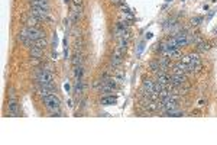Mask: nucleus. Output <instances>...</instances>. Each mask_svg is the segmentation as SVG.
<instances>
[{
    "instance_id": "obj_1",
    "label": "nucleus",
    "mask_w": 217,
    "mask_h": 145,
    "mask_svg": "<svg viewBox=\"0 0 217 145\" xmlns=\"http://www.w3.org/2000/svg\"><path fill=\"white\" fill-rule=\"evenodd\" d=\"M36 78L39 81V84H41V87L49 89V90H54L55 89V86H54V72H51L49 70H46V68L38 70Z\"/></svg>"
},
{
    "instance_id": "obj_2",
    "label": "nucleus",
    "mask_w": 217,
    "mask_h": 145,
    "mask_svg": "<svg viewBox=\"0 0 217 145\" xmlns=\"http://www.w3.org/2000/svg\"><path fill=\"white\" fill-rule=\"evenodd\" d=\"M181 61L184 62V64L188 65V68H190V71H198L200 68H201V60H200V55L198 54H188V55H184L183 58H181Z\"/></svg>"
},
{
    "instance_id": "obj_3",
    "label": "nucleus",
    "mask_w": 217,
    "mask_h": 145,
    "mask_svg": "<svg viewBox=\"0 0 217 145\" xmlns=\"http://www.w3.org/2000/svg\"><path fill=\"white\" fill-rule=\"evenodd\" d=\"M44 99V103H45L46 109L48 110H51L52 113H55V112L60 110V106H61V100L56 97L54 93H51V94H46L42 97Z\"/></svg>"
},
{
    "instance_id": "obj_4",
    "label": "nucleus",
    "mask_w": 217,
    "mask_h": 145,
    "mask_svg": "<svg viewBox=\"0 0 217 145\" xmlns=\"http://www.w3.org/2000/svg\"><path fill=\"white\" fill-rule=\"evenodd\" d=\"M30 15L35 16V18H38L39 20H46V22H49V23L54 22V19L48 15V10H45V9L35 8V6H32V8H30Z\"/></svg>"
},
{
    "instance_id": "obj_5",
    "label": "nucleus",
    "mask_w": 217,
    "mask_h": 145,
    "mask_svg": "<svg viewBox=\"0 0 217 145\" xmlns=\"http://www.w3.org/2000/svg\"><path fill=\"white\" fill-rule=\"evenodd\" d=\"M123 55H124V51H122L120 48H117L116 46V50H114V52H113V55H112V65L113 67L122 64V61H123Z\"/></svg>"
},
{
    "instance_id": "obj_6",
    "label": "nucleus",
    "mask_w": 217,
    "mask_h": 145,
    "mask_svg": "<svg viewBox=\"0 0 217 145\" xmlns=\"http://www.w3.org/2000/svg\"><path fill=\"white\" fill-rule=\"evenodd\" d=\"M185 83V76L184 74H172L171 76V86L172 87H181Z\"/></svg>"
},
{
    "instance_id": "obj_7",
    "label": "nucleus",
    "mask_w": 217,
    "mask_h": 145,
    "mask_svg": "<svg viewBox=\"0 0 217 145\" xmlns=\"http://www.w3.org/2000/svg\"><path fill=\"white\" fill-rule=\"evenodd\" d=\"M174 74H185V72L190 71V68H188V65L187 64H184L183 61L180 62H177V64H174Z\"/></svg>"
},
{
    "instance_id": "obj_8",
    "label": "nucleus",
    "mask_w": 217,
    "mask_h": 145,
    "mask_svg": "<svg viewBox=\"0 0 217 145\" xmlns=\"http://www.w3.org/2000/svg\"><path fill=\"white\" fill-rule=\"evenodd\" d=\"M174 39L177 41V44H178V46H185L190 44V39H188V35L185 34H177L175 36H174Z\"/></svg>"
},
{
    "instance_id": "obj_9",
    "label": "nucleus",
    "mask_w": 217,
    "mask_h": 145,
    "mask_svg": "<svg viewBox=\"0 0 217 145\" xmlns=\"http://www.w3.org/2000/svg\"><path fill=\"white\" fill-rule=\"evenodd\" d=\"M30 4L35 6V8H41V9H45V10H49L51 6H49L48 0H30Z\"/></svg>"
},
{
    "instance_id": "obj_10",
    "label": "nucleus",
    "mask_w": 217,
    "mask_h": 145,
    "mask_svg": "<svg viewBox=\"0 0 217 145\" xmlns=\"http://www.w3.org/2000/svg\"><path fill=\"white\" fill-rule=\"evenodd\" d=\"M9 112L12 115H19V105L16 100H9Z\"/></svg>"
},
{
    "instance_id": "obj_11",
    "label": "nucleus",
    "mask_w": 217,
    "mask_h": 145,
    "mask_svg": "<svg viewBox=\"0 0 217 145\" xmlns=\"http://www.w3.org/2000/svg\"><path fill=\"white\" fill-rule=\"evenodd\" d=\"M117 103V99L114 96H109V97H103L101 99V105L103 106H110V105H116Z\"/></svg>"
},
{
    "instance_id": "obj_12",
    "label": "nucleus",
    "mask_w": 217,
    "mask_h": 145,
    "mask_svg": "<svg viewBox=\"0 0 217 145\" xmlns=\"http://www.w3.org/2000/svg\"><path fill=\"white\" fill-rule=\"evenodd\" d=\"M42 54H44V50L38 48V46H32L30 48V57L32 58H41Z\"/></svg>"
},
{
    "instance_id": "obj_13",
    "label": "nucleus",
    "mask_w": 217,
    "mask_h": 145,
    "mask_svg": "<svg viewBox=\"0 0 217 145\" xmlns=\"http://www.w3.org/2000/svg\"><path fill=\"white\" fill-rule=\"evenodd\" d=\"M46 45H48V42H46L45 38H39V39H36V41H34V44H32V46H38V48H41V50H44Z\"/></svg>"
},
{
    "instance_id": "obj_14",
    "label": "nucleus",
    "mask_w": 217,
    "mask_h": 145,
    "mask_svg": "<svg viewBox=\"0 0 217 145\" xmlns=\"http://www.w3.org/2000/svg\"><path fill=\"white\" fill-rule=\"evenodd\" d=\"M72 6H74V12L81 15L82 12V0H72Z\"/></svg>"
},
{
    "instance_id": "obj_15",
    "label": "nucleus",
    "mask_w": 217,
    "mask_h": 145,
    "mask_svg": "<svg viewBox=\"0 0 217 145\" xmlns=\"http://www.w3.org/2000/svg\"><path fill=\"white\" fill-rule=\"evenodd\" d=\"M197 50L200 51V52H204V51H209L210 50V44L206 41H201L200 44H197Z\"/></svg>"
},
{
    "instance_id": "obj_16",
    "label": "nucleus",
    "mask_w": 217,
    "mask_h": 145,
    "mask_svg": "<svg viewBox=\"0 0 217 145\" xmlns=\"http://www.w3.org/2000/svg\"><path fill=\"white\" fill-rule=\"evenodd\" d=\"M82 90H84V83H82L81 78H77V83H75V92H77V94H80V93H82Z\"/></svg>"
},
{
    "instance_id": "obj_17",
    "label": "nucleus",
    "mask_w": 217,
    "mask_h": 145,
    "mask_svg": "<svg viewBox=\"0 0 217 145\" xmlns=\"http://www.w3.org/2000/svg\"><path fill=\"white\" fill-rule=\"evenodd\" d=\"M82 68L81 67H75V70H74V74H75V77H77V78H81L82 77Z\"/></svg>"
},
{
    "instance_id": "obj_18",
    "label": "nucleus",
    "mask_w": 217,
    "mask_h": 145,
    "mask_svg": "<svg viewBox=\"0 0 217 145\" xmlns=\"http://www.w3.org/2000/svg\"><path fill=\"white\" fill-rule=\"evenodd\" d=\"M80 62H81V57L80 55H74V60H72V64L77 67V64L80 65Z\"/></svg>"
},
{
    "instance_id": "obj_19",
    "label": "nucleus",
    "mask_w": 217,
    "mask_h": 145,
    "mask_svg": "<svg viewBox=\"0 0 217 145\" xmlns=\"http://www.w3.org/2000/svg\"><path fill=\"white\" fill-rule=\"evenodd\" d=\"M201 18H198V16H195V18H193V19H191V23H193V25H198L200 22H201Z\"/></svg>"
},
{
    "instance_id": "obj_20",
    "label": "nucleus",
    "mask_w": 217,
    "mask_h": 145,
    "mask_svg": "<svg viewBox=\"0 0 217 145\" xmlns=\"http://www.w3.org/2000/svg\"><path fill=\"white\" fill-rule=\"evenodd\" d=\"M143 46H145V44H143V42H140V44L138 45V52H136L138 55H140V52L143 51Z\"/></svg>"
},
{
    "instance_id": "obj_21",
    "label": "nucleus",
    "mask_w": 217,
    "mask_h": 145,
    "mask_svg": "<svg viewBox=\"0 0 217 145\" xmlns=\"http://www.w3.org/2000/svg\"><path fill=\"white\" fill-rule=\"evenodd\" d=\"M110 3H113V4H117V6H120V4H123V0H110Z\"/></svg>"
},
{
    "instance_id": "obj_22",
    "label": "nucleus",
    "mask_w": 217,
    "mask_h": 145,
    "mask_svg": "<svg viewBox=\"0 0 217 145\" xmlns=\"http://www.w3.org/2000/svg\"><path fill=\"white\" fill-rule=\"evenodd\" d=\"M64 89H65V92H70V89H71V87H70V84H68V83H65V84H64Z\"/></svg>"
},
{
    "instance_id": "obj_23",
    "label": "nucleus",
    "mask_w": 217,
    "mask_h": 145,
    "mask_svg": "<svg viewBox=\"0 0 217 145\" xmlns=\"http://www.w3.org/2000/svg\"><path fill=\"white\" fill-rule=\"evenodd\" d=\"M56 57H58V54L54 52V54H52V60H56Z\"/></svg>"
},
{
    "instance_id": "obj_24",
    "label": "nucleus",
    "mask_w": 217,
    "mask_h": 145,
    "mask_svg": "<svg viewBox=\"0 0 217 145\" xmlns=\"http://www.w3.org/2000/svg\"><path fill=\"white\" fill-rule=\"evenodd\" d=\"M146 38H148V39L152 38V34H151V32H148V34H146Z\"/></svg>"
},
{
    "instance_id": "obj_25",
    "label": "nucleus",
    "mask_w": 217,
    "mask_h": 145,
    "mask_svg": "<svg viewBox=\"0 0 217 145\" xmlns=\"http://www.w3.org/2000/svg\"><path fill=\"white\" fill-rule=\"evenodd\" d=\"M64 2H65V3H70V0H64Z\"/></svg>"
},
{
    "instance_id": "obj_26",
    "label": "nucleus",
    "mask_w": 217,
    "mask_h": 145,
    "mask_svg": "<svg viewBox=\"0 0 217 145\" xmlns=\"http://www.w3.org/2000/svg\"><path fill=\"white\" fill-rule=\"evenodd\" d=\"M167 2H168V3H169V2H172V0H167Z\"/></svg>"
}]
</instances>
